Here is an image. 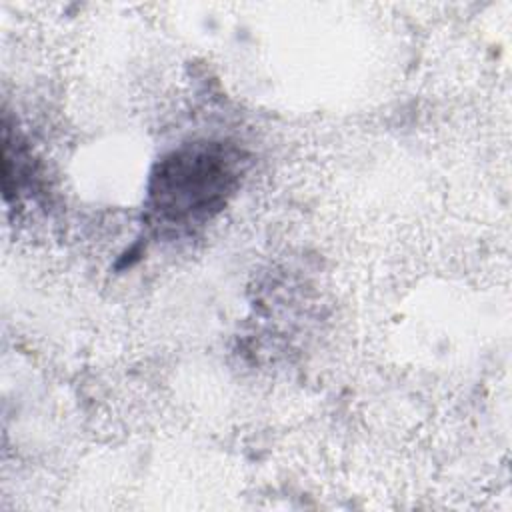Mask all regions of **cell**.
I'll return each mask as SVG.
<instances>
[{"label": "cell", "mask_w": 512, "mask_h": 512, "mask_svg": "<svg viewBox=\"0 0 512 512\" xmlns=\"http://www.w3.org/2000/svg\"><path fill=\"white\" fill-rule=\"evenodd\" d=\"M234 158L224 146H192L158 164L150 196L154 210L172 222L206 218L236 184Z\"/></svg>", "instance_id": "1"}]
</instances>
